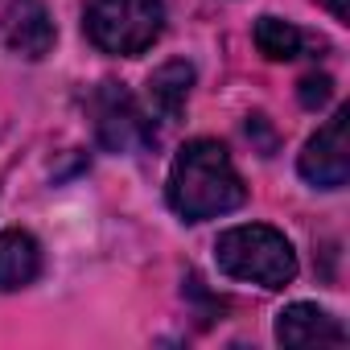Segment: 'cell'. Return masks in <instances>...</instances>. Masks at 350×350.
<instances>
[{"instance_id":"6da1fadb","label":"cell","mask_w":350,"mask_h":350,"mask_svg":"<svg viewBox=\"0 0 350 350\" xmlns=\"http://www.w3.org/2000/svg\"><path fill=\"white\" fill-rule=\"evenodd\" d=\"M247 202V186L219 140H190L169 169V206L186 223H206Z\"/></svg>"},{"instance_id":"7a4b0ae2","label":"cell","mask_w":350,"mask_h":350,"mask_svg":"<svg viewBox=\"0 0 350 350\" xmlns=\"http://www.w3.org/2000/svg\"><path fill=\"white\" fill-rule=\"evenodd\" d=\"M215 260H219V272H227L231 280H247L260 288H284L297 276V256L288 239L264 223L223 231L215 243Z\"/></svg>"},{"instance_id":"3957f363","label":"cell","mask_w":350,"mask_h":350,"mask_svg":"<svg viewBox=\"0 0 350 350\" xmlns=\"http://www.w3.org/2000/svg\"><path fill=\"white\" fill-rule=\"evenodd\" d=\"M83 29L95 50L136 58L161 38L165 5L161 0H87Z\"/></svg>"},{"instance_id":"277c9868","label":"cell","mask_w":350,"mask_h":350,"mask_svg":"<svg viewBox=\"0 0 350 350\" xmlns=\"http://www.w3.org/2000/svg\"><path fill=\"white\" fill-rule=\"evenodd\" d=\"M91 116H95V132L99 140L111 148V152H140L157 140L152 124L144 120V111L136 107V99L116 87V83H103L91 99Z\"/></svg>"},{"instance_id":"5b68a950","label":"cell","mask_w":350,"mask_h":350,"mask_svg":"<svg viewBox=\"0 0 350 350\" xmlns=\"http://www.w3.org/2000/svg\"><path fill=\"white\" fill-rule=\"evenodd\" d=\"M346 124H350V111L338 107L325 128H317V136L305 144L301 152V178L321 186V190H338L346 186L350 178V148H346Z\"/></svg>"},{"instance_id":"8992f818","label":"cell","mask_w":350,"mask_h":350,"mask_svg":"<svg viewBox=\"0 0 350 350\" xmlns=\"http://www.w3.org/2000/svg\"><path fill=\"white\" fill-rule=\"evenodd\" d=\"M5 42L21 58H46L54 50V21L42 0H13L5 9Z\"/></svg>"},{"instance_id":"52a82bcc","label":"cell","mask_w":350,"mask_h":350,"mask_svg":"<svg viewBox=\"0 0 350 350\" xmlns=\"http://www.w3.org/2000/svg\"><path fill=\"white\" fill-rule=\"evenodd\" d=\"M276 342H284V346H346V329L334 313L297 301V305L280 309Z\"/></svg>"},{"instance_id":"ba28073f","label":"cell","mask_w":350,"mask_h":350,"mask_svg":"<svg viewBox=\"0 0 350 350\" xmlns=\"http://www.w3.org/2000/svg\"><path fill=\"white\" fill-rule=\"evenodd\" d=\"M38 272H42V247L29 231H5L0 235V293L33 284Z\"/></svg>"},{"instance_id":"9c48e42d","label":"cell","mask_w":350,"mask_h":350,"mask_svg":"<svg viewBox=\"0 0 350 350\" xmlns=\"http://www.w3.org/2000/svg\"><path fill=\"white\" fill-rule=\"evenodd\" d=\"M190 87H194V66L190 62H165L148 79V103H152V111L165 124H173V120L182 116V107H186Z\"/></svg>"},{"instance_id":"30bf717a","label":"cell","mask_w":350,"mask_h":350,"mask_svg":"<svg viewBox=\"0 0 350 350\" xmlns=\"http://www.w3.org/2000/svg\"><path fill=\"white\" fill-rule=\"evenodd\" d=\"M256 46H260L264 58H272V62H288V58L301 54L305 38H301L297 25L280 21V17H260V21H256Z\"/></svg>"},{"instance_id":"8fae6325","label":"cell","mask_w":350,"mask_h":350,"mask_svg":"<svg viewBox=\"0 0 350 350\" xmlns=\"http://www.w3.org/2000/svg\"><path fill=\"white\" fill-rule=\"evenodd\" d=\"M329 95H334L329 75H305V79H301V103H305L309 111H317L321 103H329Z\"/></svg>"},{"instance_id":"7c38bea8","label":"cell","mask_w":350,"mask_h":350,"mask_svg":"<svg viewBox=\"0 0 350 350\" xmlns=\"http://www.w3.org/2000/svg\"><path fill=\"white\" fill-rule=\"evenodd\" d=\"M321 5L334 13V21H342V25L350 21V0H321Z\"/></svg>"}]
</instances>
